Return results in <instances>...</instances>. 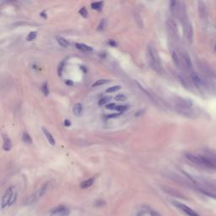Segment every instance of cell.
Masks as SVG:
<instances>
[{"instance_id": "obj_1", "label": "cell", "mask_w": 216, "mask_h": 216, "mask_svg": "<svg viewBox=\"0 0 216 216\" xmlns=\"http://www.w3.org/2000/svg\"><path fill=\"white\" fill-rule=\"evenodd\" d=\"M147 58H148V62L150 67L158 73H161L162 65H161L160 57L158 55L156 49L150 44L147 47Z\"/></svg>"}, {"instance_id": "obj_2", "label": "cell", "mask_w": 216, "mask_h": 216, "mask_svg": "<svg viewBox=\"0 0 216 216\" xmlns=\"http://www.w3.org/2000/svg\"><path fill=\"white\" fill-rule=\"evenodd\" d=\"M185 156L189 161L193 162L196 165L207 167V168H211V169H216V166L213 163L210 157H204L202 155H195V154H186Z\"/></svg>"}, {"instance_id": "obj_3", "label": "cell", "mask_w": 216, "mask_h": 216, "mask_svg": "<svg viewBox=\"0 0 216 216\" xmlns=\"http://www.w3.org/2000/svg\"><path fill=\"white\" fill-rule=\"evenodd\" d=\"M48 187H49V182L44 183V184L40 188L39 190H38L36 193H35L34 194H32V196L29 197L27 199L25 200V204H28V205L32 204H34L35 202H36V201L38 200L39 198H41L45 193H47Z\"/></svg>"}, {"instance_id": "obj_4", "label": "cell", "mask_w": 216, "mask_h": 216, "mask_svg": "<svg viewBox=\"0 0 216 216\" xmlns=\"http://www.w3.org/2000/svg\"><path fill=\"white\" fill-rule=\"evenodd\" d=\"M183 28H184V35L188 43H192L193 40V28L190 20L187 18L183 20Z\"/></svg>"}, {"instance_id": "obj_5", "label": "cell", "mask_w": 216, "mask_h": 216, "mask_svg": "<svg viewBox=\"0 0 216 216\" xmlns=\"http://www.w3.org/2000/svg\"><path fill=\"white\" fill-rule=\"evenodd\" d=\"M175 103L179 109L181 110H189L192 108L193 103L190 100L181 98V97H176L175 98Z\"/></svg>"}, {"instance_id": "obj_6", "label": "cell", "mask_w": 216, "mask_h": 216, "mask_svg": "<svg viewBox=\"0 0 216 216\" xmlns=\"http://www.w3.org/2000/svg\"><path fill=\"white\" fill-rule=\"evenodd\" d=\"M14 196V188L9 187L5 192H4L3 198H2V208H4L6 206H9L12 198Z\"/></svg>"}, {"instance_id": "obj_7", "label": "cell", "mask_w": 216, "mask_h": 216, "mask_svg": "<svg viewBox=\"0 0 216 216\" xmlns=\"http://www.w3.org/2000/svg\"><path fill=\"white\" fill-rule=\"evenodd\" d=\"M172 204H174V206H176L177 208H179L180 210H181L182 212L185 213L188 216H200L196 211H194L193 209H192L191 208H189L188 206L183 204L181 203L177 202V201H173Z\"/></svg>"}, {"instance_id": "obj_8", "label": "cell", "mask_w": 216, "mask_h": 216, "mask_svg": "<svg viewBox=\"0 0 216 216\" xmlns=\"http://www.w3.org/2000/svg\"><path fill=\"white\" fill-rule=\"evenodd\" d=\"M191 79H192V82L194 84V85L198 88V89H206V83L204 79L201 78L199 75L196 74L195 72H192L191 75H190Z\"/></svg>"}, {"instance_id": "obj_9", "label": "cell", "mask_w": 216, "mask_h": 216, "mask_svg": "<svg viewBox=\"0 0 216 216\" xmlns=\"http://www.w3.org/2000/svg\"><path fill=\"white\" fill-rule=\"evenodd\" d=\"M166 25H167V28H168V31L171 33V35H172L173 37H177L178 36V29H177V24L174 21V20L171 18H168L167 21H166Z\"/></svg>"}, {"instance_id": "obj_10", "label": "cell", "mask_w": 216, "mask_h": 216, "mask_svg": "<svg viewBox=\"0 0 216 216\" xmlns=\"http://www.w3.org/2000/svg\"><path fill=\"white\" fill-rule=\"evenodd\" d=\"M69 210L64 206H58L52 211L51 216H68Z\"/></svg>"}, {"instance_id": "obj_11", "label": "cell", "mask_w": 216, "mask_h": 216, "mask_svg": "<svg viewBox=\"0 0 216 216\" xmlns=\"http://www.w3.org/2000/svg\"><path fill=\"white\" fill-rule=\"evenodd\" d=\"M3 149L4 151H9L12 148V142L11 139L8 136L4 134L3 135Z\"/></svg>"}, {"instance_id": "obj_12", "label": "cell", "mask_w": 216, "mask_h": 216, "mask_svg": "<svg viewBox=\"0 0 216 216\" xmlns=\"http://www.w3.org/2000/svg\"><path fill=\"white\" fill-rule=\"evenodd\" d=\"M198 13H199V15L200 17L203 19V20H205L206 17H207V12H206V7H205V4L204 2L202 1H199L198 3Z\"/></svg>"}, {"instance_id": "obj_13", "label": "cell", "mask_w": 216, "mask_h": 216, "mask_svg": "<svg viewBox=\"0 0 216 216\" xmlns=\"http://www.w3.org/2000/svg\"><path fill=\"white\" fill-rule=\"evenodd\" d=\"M42 132H43L45 137L47 138V141L50 143V145H55V139H54L53 136L52 135L51 133H50L46 128H42Z\"/></svg>"}, {"instance_id": "obj_14", "label": "cell", "mask_w": 216, "mask_h": 216, "mask_svg": "<svg viewBox=\"0 0 216 216\" xmlns=\"http://www.w3.org/2000/svg\"><path fill=\"white\" fill-rule=\"evenodd\" d=\"M182 59H183V62H184V64L186 65V67L188 68V69H191L192 67H193V63H192V61H191V58L189 57L188 53L184 52L182 53Z\"/></svg>"}, {"instance_id": "obj_15", "label": "cell", "mask_w": 216, "mask_h": 216, "mask_svg": "<svg viewBox=\"0 0 216 216\" xmlns=\"http://www.w3.org/2000/svg\"><path fill=\"white\" fill-rule=\"evenodd\" d=\"M83 106L82 104L80 103H76L75 106H74V108H73V112L75 114V116L77 117H80L82 116L83 114Z\"/></svg>"}, {"instance_id": "obj_16", "label": "cell", "mask_w": 216, "mask_h": 216, "mask_svg": "<svg viewBox=\"0 0 216 216\" xmlns=\"http://www.w3.org/2000/svg\"><path fill=\"white\" fill-rule=\"evenodd\" d=\"M171 58H172L174 64H175L177 68L181 67V61H180V58H179V55H178L177 51H175V50L171 51Z\"/></svg>"}, {"instance_id": "obj_17", "label": "cell", "mask_w": 216, "mask_h": 216, "mask_svg": "<svg viewBox=\"0 0 216 216\" xmlns=\"http://www.w3.org/2000/svg\"><path fill=\"white\" fill-rule=\"evenodd\" d=\"M94 181H95V177H91V178L87 179V180H85V181H82L81 184H80V188L83 189L88 188H90V187L92 186V184L94 183Z\"/></svg>"}, {"instance_id": "obj_18", "label": "cell", "mask_w": 216, "mask_h": 216, "mask_svg": "<svg viewBox=\"0 0 216 216\" xmlns=\"http://www.w3.org/2000/svg\"><path fill=\"white\" fill-rule=\"evenodd\" d=\"M204 183L205 186H207L208 188H209L212 190L216 191V180L214 179H211V180H204Z\"/></svg>"}, {"instance_id": "obj_19", "label": "cell", "mask_w": 216, "mask_h": 216, "mask_svg": "<svg viewBox=\"0 0 216 216\" xmlns=\"http://www.w3.org/2000/svg\"><path fill=\"white\" fill-rule=\"evenodd\" d=\"M57 42L61 47H68L69 46V42L65 38H63V36H57Z\"/></svg>"}, {"instance_id": "obj_20", "label": "cell", "mask_w": 216, "mask_h": 216, "mask_svg": "<svg viewBox=\"0 0 216 216\" xmlns=\"http://www.w3.org/2000/svg\"><path fill=\"white\" fill-rule=\"evenodd\" d=\"M75 46H76V47H77L79 50H81V51H83V52H91L92 51V47H89V46H87V45H85V44L76 43L75 44Z\"/></svg>"}, {"instance_id": "obj_21", "label": "cell", "mask_w": 216, "mask_h": 216, "mask_svg": "<svg viewBox=\"0 0 216 216\" xmlns=\"http://www.w3.org/2000/svg\"><path fill=\"white\" fill-rule=\"evenodd\" d=\"M164 190H165L166 193H170V194H171V195H173V196L177 197V198H183V196H182L181 194H180L177 191H176V190H174V189L172 188H165Z\"/></svg>"}, {"instance_id": "obj_22", "label": "cell", "mask_w": 216, "mask_h": 216, "mask_svg": "<svg viewBox=\"0 0 216 216\" xmlns=\"http://www.w3.org/2000/svg\"><path fill=\"white\" fill-rule=\"evenodd\" d=\"M134 18H135V20L137 22L138 25L139 26L140 28H143V21H142V18L139 13L138 11H134Z\"/></svg>"}, {"instance_id": "obj_23", "label": "cell", "mask_w": 216, "mask_h": 216, "mask_svg": "<svg viewBox=\"0 0 216 216\" xmlns=\"http://www.w3.org/2000/svg\"><path fill=\"white\" fill-rule=\"evenodd\" d=\"M178 79H179V80H180V82H181V84L183 85V86L185 87V88H187V89H189V87H190V85H189V83L188 81L186 79V78H185L183 75H178Z\"/></svg>"}, {"instance_id": "obj_24", "label": "cell", "mask_w": 216, "mask_h": 216, "mask_svg": "<svg viewBox=\"0 0 216 216\" xmlns=\"http://www.w3.org/2000/svg\"><path fill=\"white\" fill-rule=\"evenodd\" d=\"M22 140H23L25 143H26V144H31L32 142V139L31 136H30V134L26 133V132L24 133L23 135H22Z\"/></svg>"}, {"instance_id": "obj_25", "label": "cell", "mask_w": 216, "mask_h": 216, "mask_svg": "<svg viewBox=\"0 0 216 216\" xmlns=\"http://www.w3.org/2000/svg\"><path fill=\"white\" fill-rule=\"evenodd\" d=\"M103 2H95V3H92L91 4V7L93 9L95 10H101L102 8Z\"/></svg>"}, {"instance_id": "obj_26", "label": "cell", "mask_w": 216, "mask_h": 216, "mask_svg": "<svg viewBox=\"0 0 216 216\" xmlns=\"http://www.w3.org/2000/svg\"><path fill=\"white\" fill-rule=\"evenodd\" d=\"M108 82H109V80H107V79H99V80L95 81V82L92 85V86L93 87L101 86V85H105V84H107Z\"/></svg>"}, {"instance_id": "obj_27", "label": "cell", "mask_w": 216, "mask_h": 216, "mask_svg": "<svg viewBox=\"0 0 216 216\" xmlns=\"http://www.w3.org/2000/svg\"><path fill=\"white\" fill-rule=\"evenodd\" d=\"M121 88H122L121 85H115V86L109 87L108 89H106V92H107V93H113V92L119 91Z\"/></svg>"}, {"instance_id": "obj_28", "label": "cell", "mask_w": 216, "mask_h": 216, "mask_svg": "<svg viewBox=\"0 0 216 216\" xmlns=\"http://www.w3.org/2000/svg\"><path fill=\"white\" fill-rule=\"evenodd\" d=\"M36 35H37V32H30V33L28 34L27 37H26V40H27L28 42H32V41H33V40H35V38H36Z\"/></svg>"}, {"instance_id": "obj_29", "label": "cell", "mask_w": 216, "mask_h": 216, "mask_svg": "<svg viewBox=\"0 0 216 216\" xmlns=\"http://www.w3.org/2000/svg\"><path fill=\"white\" fill-rule=\"evenodd\" d=\"M111 99V96H104V97H102V98L99 101V105H100V106L105 105V104H106L108 101H110Z\"/></svg>"}, {"instance_id": "obj_30", "label": "cell", "mask_w": 216, "mask_h": 216, "mask_svg": "<svg viewBox=\"0 0 216 216\" xmlns=\"http://www.w3.org/2000/svg\"><path fill=\"white\" fill-rule=\"evenodd\" d=\"M42 91L43 92V94L47 96L49 95V89H48V85H47V82L43 83L42 86Z\"/></svg>"}, {"instance_id": "obj_31", "label": "cell", "mask_w": 216, "mask_h": 216, "mask_svg": "<svg viewBox=\"0 0 216 216\" xmlns=\"http://www.w3.org/2000/svg\"><path fill=\"white\" fill-rule=\"evenodd\" d=\"M126 99H127V96L124 94H118L115 96V100L118 101H124Z\"/></svg>"}, {"instance_id": "obj_32", "label": "cell", "mask_w": 216, "mask_h": 216, "mask_svg": "<svg viewBox=\"0 0 216 216\" xmlns=\"http://www.w3.org/2000/svg\"><path fill=\"white\" fill-rule=\"evenodd\" d=\"M128 109V106H117L116 107V110L119 111V112H122V111H125Z\"/></svg>"}, {"instance_id": "obj_33", "label": "cell", "mask_w": 216, "mask_h": 216, "mask_svg": "<svg viewBox=\"0 0 216 216\" xmlns=\"http://www.w3.org/2000/svg\"><path fill=\"white\" fill-rule=\"evenodd\" d=\"M105 23H106V21H105V20H101V21H100V24H99L98 27H97V30L98 31H103L104 30V28H105Z\"/></svg>"}, {"instance_id": "obj_34", "label": "cell", "mask_w": 216, "mask_h": 216, "mask_svg": "<svg viewBox=\"0 0 216 216\" xmlns=\"http://www.w3.org/2000/svg\"><path fill=\"white\" fill-rule=\"evenodd\" d=\"M79 14H80V15L83 16L84 18H86L87 15H88V12H87V10L85 9V8H82L79 9Z\"/></svg>"}, {"instance_id": "obj_35", "label": "cell", "mask_w": 216, "mask_h": 216, "mask_svg": "<svg viewBox=\"0 0 216 216\" xmlns=\"http://www.w3.org/2000/svg\"><path fill=\"white\" fill-rule=\"evenodd\" d=\"M63 66H64V61H63L62 63H60V65H59V67H58V74L59 76H61V75H62V73H63Z\"/></svg>"}, {"instance_id": "obj_36", "label": "cell", "mask_w": 216, "mask_h": 216, "mask_svg": "<svg viewBox=\"0 0 216 216\" xmlns=\"http://www.w3.org/2000/svg\"><path fill=\"white\" fill-rule=\"evenodd\" d=\"M106 107L107 109H109V110H114V109H116L117 106H116V104H114V103H109V104L106 105Z\"/></svg>"}, {"instance_id": "obj_37", "label": "cell", "mask_w": 216, "mask_h": 216, "mask_svg": "<svg viewBox=\"0 0 216 216\" xmlns=\"http://www.w3.org/2000/svg\"><path fill=\"white\" fill-rule=\"evenodd\" d=\"M118 116H120V114L117 113V114H109L108 116H106L107 118H117Z\"/></svg>"}, {"instance_id": "obj_38", "label": "cell", "mask_w": 216, "mask_h": 216, "mask_svg": "<svg viewBox=\"0 0 216 216\" xmlns=\"http://www.w3.org/2000/svg\"><path fill=\"white\" fill-rule=\"evenodd\" d=\"M150 215L151 216H161L160 214V213L156 212V211H154V210H151L150 211Z\"/></svg>"}, {"instance_id": "obj_39", "label": "cell", "mask_w": 216, "mask_h": 216, "mask_svg": "<svg viewBox=\"0 0 216 216\" xmlns=\"http://www.w3.org/2000/svg\"><path fill=\"white\" fill-rule=\"evenodd\" d=\"M64 125L66 126V127H69V126L71 125L70 121H69V120H67V119H66V120L64 121Z\"/></svg>"}, {"instance_id": "obj_40", "label": "cell", "mask_w": 216, "mask_h": 216, "mask_svg": "<svg viewBox=\"0 0 216 216\" xmlns=\"http://www.w3.org/2000/svg\"><path fill=\"white\" fill-rule=\"evenodd\" d=\"M109 44L111 45L112 47H116V46H117V43L115 42V41H112V40H111L110 42H109Z\"/></svg>"}, {"instance_id": "obj_41", "label": "cell", "mask_w": 216, "mask_h": 216, "mask_svg": "<svg viewBox=\"0 0 216 216\" xmlns=\"http://www.w3.org/2000/svg\"><path fill=\"white\" fill-rule=\"evenodd\" d=\"M135 216H143V214H141V212H139V213H138Z\"/></svg>"}, {"instance_id": "obj_42", "label": "cell", "mask_w": 216, "mask_h": 216, "mask_svg": "<svg viewBox=\"0 0 216 216\" xmlns=\"http://www.w3.org/2000/svg\"><path fill=\"white\" fill-rule=\"evenodd\" d=\"M215 49H216V46H215Z\"/></svg>"}]
</instances>
